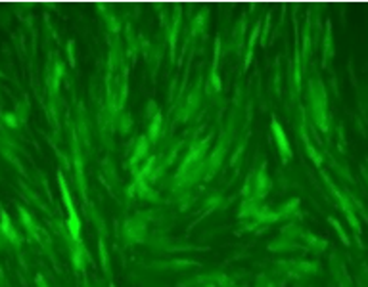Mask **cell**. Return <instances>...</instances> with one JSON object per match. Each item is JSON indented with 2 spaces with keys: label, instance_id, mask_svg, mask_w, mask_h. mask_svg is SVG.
Masks as SVG:
<instances>
[{
  "label": "cell",
  "instance_id": "obj_1",
  "mask_svg": "<svg viewBox=\"0 0 368 287\" xmlns=\"http://www.w3.org/2000/svg\"><path fill=\"white\" fill-rule=\"evenodd\" d=\"M58 182H60V190L63 193V199H65V207L69 211V220H67V228H69V234L71 237H79L81 234V220L77 217V213H75V207H73V201H71V195H69V190H67V186H65V180L61 178V174L58 176Z\"/></svg>",
  "mask_w": 368,
  "mask_h": 287
},
{
  "label": "cell",
  "instance_id": "obj_2",
  "mask_svg": "<svg viewBox=\"0 0 368 287\" xmlns=\"http://www.w3.org/2000/svg\"><path fill=\"white\" fill-rule=\"evenodd\" d=\"M272 132H274V136H276V144H278V148H280L284 159H289L291 149H289L288 138H286V134H284V131H282V127L278 121H272Z\"/></svg>",
  "mask_w": 368,
  "mask_h": 287
},
{
  "label": "cell",
  "instance_id": "obj_3",
  "mask_svg": "<svg viewBox=\"0 0 368 287\" xmlns=\"http://www.w3.org/2000/svg\"><path fill=\"white\" fill-rule=\"evenodd\" d=\"M2 217H4V218H2V224H4V235H6V237H10V239H12L14 243H16V241H18V235L14 234V230H12V226H10V218H8V215L4 213Z\"/></svg>",
  "mask_w": 368,
  "mask_h": 287
},
{
  "label": "cell",
  "instance_id": "obj_4",
  "mask_svg": "<svg viewBox=\"0 0 368 287\" xmlns=\"http://www.w3.org/2000/svg\"><path fill=\"white\" fill-rule=\"evenodd\" d=\"M307 151H309V153H311V159H313V161H315L316 165H320V157H318V153H316V149L313 148V146H311V144H307Z\"/></svg>",
  "mask_w": 368,
  "mask_h": 287
},
{
  "label": "cell",
  "instance_id": "obj_5",
  "mask_svg": "<svg viewBox=\"0 0 368 287\" xmlns=\"http://www.w3.org/2000/svg\"><path fill=\"white\" fill-rule=\"evenodd\" d=\"M36 285H39V287H48V283H44L43 276H36Z\"/></svg>",
  "mask_w": 368,
  "mask_h": 287
}]
</instances>
